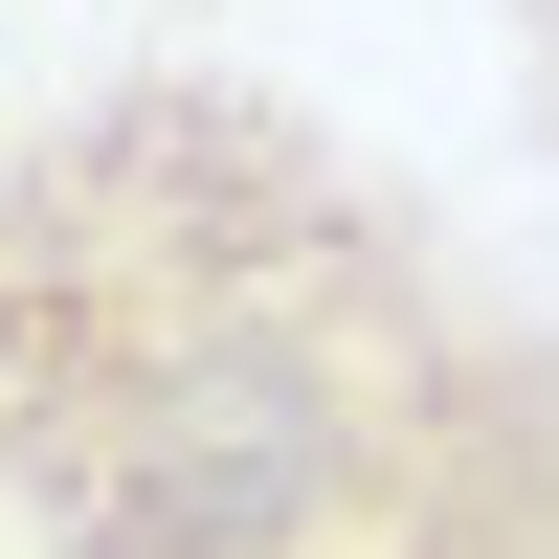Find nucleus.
I'll use <instances>...</instances> for the list:
<instances>
[{
    "instance_id": "f257e3e1",
    "label": "nucleus",
    "mask_w": 559,
    "mask_h": 559,
    "mask_svg": "<svg viewBox=\"0 0 559 559\" xmlns=\"http://www.w3.org/2000/svg\"><path fill=\"white\" fill-rule=\"evenodd\" d=\"M23 559H559V313L247 68L0 134Z\"/></svg>"
},
{
    "instance_id": "f03ea898",
    "label": "nucleus",
    "mask_w": 559,
    "mask_h": 559,
    "mask_svg": "<svg viewBox=\"0 0 559 559\" xmlns=\"http://www.w3.org/2000/svg\"><path fill=\"white\" fill-rule=\"evenodd\" d=\"M515 45H537V112H559V0H515Z\"/></svg>"
},
{
    "instance_id": "7ed1b4c3",
    "label": "nucleus",
    "mask_w": 559,
    "mask_h": 559,
    "mask_svg": "<svg viewBox=\"0 0 559 559\" xmlns=\"http://www.w3.org/2000/svg\"><path fill=\"white\" fill-rule=\"evenodd\" d=\"M0 559H23V492H0Z\"/></svg>"
}]
</instances>
